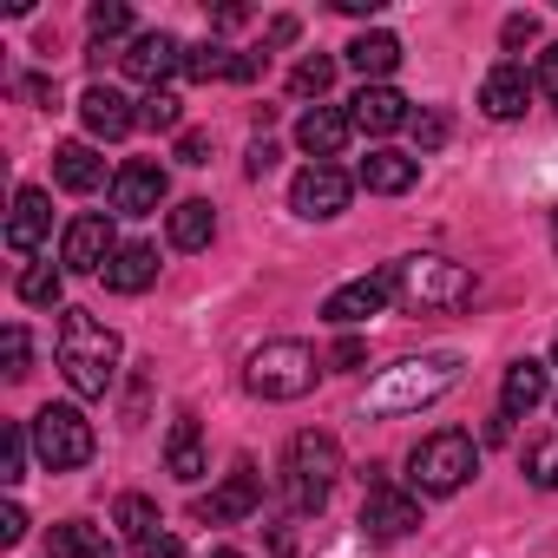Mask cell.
Here are the masks:
<instances>
[{
    "label": "cell",
    "instance_id": "obj_1",
    "mask_svg": "<svg viewBox=\"0 0 558 558\" xmlns=\"http://www.w3.org/2000/svg\"><path fill=\"white\" fill-rule=\"evenodd\" d=\"M460 355L453 349H434V355H408V362H395V368H381L375 381H368V414L375 421H395V414H421V408H434L440 395H453L460 388Z\"/></svg>",
    "mask_w": 558,
    "mask_h": 558
},
{
    "label": "cell",
    "instance_id": "obj_2",
    "mask_svg": "<svg viewBox=\"0 0 558 558\" xmlns=\"http://www.w3.org/2000/svg\"><path fill=\"white\" fill-rule=\"evenodd\" d=\"M53 355H60V375L73 381V395H106L119 381V336L86 316V310H66L60 316V336H53Z\"/></svg>",
    "mask_w": 558,
    "mask_h": 558
},
{
    "label": "cell",
    "instance_id": "obj_3",
    "mask_svg": "<svg viewBox=\"0 0 558 558\" xmlns=\"http://www.w3.org/2000/svg\"><path fill=\"white\" fill-rule=\"evenodd\" d=\"M395 303L414 310V316H440V310H466L473 303V269L453 263V256H401L395 263Z\"/></svg>",
    "mask_w": 558,
    "mask_h": 558
},
{
    "label": "cell",
    "instance_id": "obj_4",
    "mask_svg": "<svg viewBox=\"0 0 558 558\" xmlns=\"http://www.w3.org/2000/svg\"><path fill=\"white\" fill-rule=\"evenodd\" d=\"M316 375H323V355L310 349V342H263L250 362H243V388L256 395V401H303L310 388H316Z\"/></svg>",
    "mask_w": 558,
    "mask_h": 558
},
{
    "label": "cell",
    "instance_id": "obj_5",
    "mask_svg": "<svg viewBox=\"0 0 558 558\" xmlns=\"http://www.w3.org/2000/svg\"><path fill=\"white\" fill-rule=\"evenodd\" d=\"M336 480H342V447H336V434H323V427L296 434L290 453H283V493H290V506H296V512H323Z\"/></svg>",
    "mask_w": 558,
    "mask_h": 558
},
{
    "label": "cell",
    "instance_id": "obj_6",
    "mask_svg": "<svg viewBox=\"0 0 558 558\" xmlns=\"http://www.w3.org/2000/svg\"><path fill=\"white\" fill-rule=\"evenodd\" d=\"M473 473H480V440L460 434V427H440V434H427V440L408 453V480H414V493H427V499L460 493Z\"/></svg>",
    "mask_w": 558,
    "mask_h": 558
},
{
    "label": "cell",
    "instance_id": "obj_7",
    "mask_svg": "<svg viewBox=\"0 0 558 558\" xmlns=\"http://www.w3.org/2000/svg\"><path fill=\"white\" fill-rule=\"evenodd\" d=\"M27 434H34V453H40L47 473H73V466H86V460L99 453L93 421H86L80 408H66V401H47V408L27 421Z\"/></svg>",
    "mask_w": 558,
    "mask_h": 558
},
{
    "label": "cell",
    "instance_id": "obj_8",
    "mask_svg": "<svg viewBox=\"0 0 558 558\" xmlns=\"http://www.w3.org/2000/svg\"><path fill=\"white\" fill-rule=\"evenodd\" d=\"M119 256V230H112V217H73L66 223V236H60V269H73V276H106V263Z\"/></svg>",
    "mask_w": 558,
    "mask_h": 558
},
{
    "label": "cell",
    "instance_id": "obj_9",
    "mask_svg": "<svg viewBox=\"0 0 558 558\" xmlns=\"http://www.w3.org/2000/svg\"><path fill=\"white\" fill-rule=\"evenodd\" d=\"M388 303H395V263H388V269H375V276H355V283H342V290H329L323 316H329L336 329H355V323L381 316Z\"/></svg>",
    "mask_w": 558,
    "mask_h": 558
},
{
    "label": "cell",
    "instance_id": "obj_10",
    "mask_svg": "<svg viewBox=\"0 0 558 558\" xmlns=\"http://www.w3.org/2000/svg\"><path fill=\"white\" fill-rule=\"evenodd\" d=\"M349 197H355V184H349V171H336V165H303V171H296V184H290L296 217H316V223L342 217V210H349Z\"/></svg>",
    "mask_w": 558,
    "mask_h": 558
},
{
    "label": "cell",
    "instance_id": "obj_11",
    "mask_svg": "<svg viewBox=\"0 0 558 558\" xmlns=\"http://www.w3.org/2000/svg\"><path fill=\"white\" fill-rule=\"evenodd\" d=\"M263 506V480H256V466L250 460H236L230 473H223V486H210L191 512L204 519V525H236V519H250Z\"/></svg>",
    "mask_w": 558,
    "mask_h": 558
},
{
    "label": "cell",
    "instance_id": "obj_12",
    "mask_svg": "<svg viewBox=\"0 0 558 558\" xmlns=\"http://www.w3.org/2000/svg\"><path fill=\"white\" fill-rule=\"evenodd\" d=\"M362 532H368L375 545H395V538L421 532V499H414V493H395L388 480L368 486V499H362Z\"/></svg>",
    "mask_w": 558,
    "mask_h": 558
},
{
    "label": "cell",
    "instance_id": "obj_13",
    "mask_svg": "<svg viewBox=\"0 0 558 558\" xmlns=\"http://www.w3.org/2000/svg\"><path fill=\"white\" fill-rule=\"evenodd\" d=\"M184 53H191V47H184L178 34H165V27H158V34H138V40L119 53V66H125L138 86H151V93H158L171 73H184Z\"/></svg>",
    "mask_w": 558,
    "mask_h": 558
},
{
    "label": "cell",
    "instance_id": "obj_14",
    "mask_svg": "<svg viewBox=\"0 0 558 558\" xmlns=\"http://www.w3.org/2000/svg\"><path fill=\"white\" fill-rule=\"evenodd\" d=\"M165 191H171V178H165L158 158H132V165L112 171V210L119 217H151L165 204Z\"/></svg>",
    "mask_w": 558,
    "mask_h": 558
},
{
    "label": "cell",
    "instance_id": "obj_15",
    "mask_svg": "<svg viewBox=\"0 0 558 558\" xmlns=\"http://www.w3.org/2000/svg\"><path fill=\"white\" fill-rule=\"evenodd\" d=\"M47 230H53V197L40 184H21L14 191V210H8V250L14 256H34L47 243Z\"/></svg>",
    "mask_w": 558,
    "mask_h": 558
},
{
    "label": "cell",
    "instance_id": "obj_16",
    "mask_svg": "<svg viewBox=\"0 0 558 558\" xmlns=\"http://www.w3.org/2000/svg\"><path fill=\"white\" fill-rule=\"evenodd\" d=\"M349 132H355V119H349L342 106H310V112L296 119V145H303L316 165H329V158L349 145Z\"/></svg>",
    "mask_w": 558,
    "mask_h": 558
},
{
    "label": "cell",
    "instance_id": "obj_17",
    "mask_svg": "<svg viewBox=\"0 0 558 558\" xmlns=\"http://www.w3.org/2000/svg\"><path fill=\"white\" fill-rule=\"evenodd\" d=\"M532 86H538V80H532L525 66H512V60H506V66H493V73H486V86H480V112L506 125V119H519V112H525Z\"/></svg>",
    "mask_w": 558,
    "mask_h": 558
},
{
    "label": "cell",
    "instance_id": "obj_18",
    "mask_svg": "<svg viewBox=\"0 0 558 558\" xmlns=\"http://www.w3.org/2000/svg\"><path fill=\"white\" fill-rule=\"evenodd\" d=\"M80 119H86L93 138H125V132L138 125V112H132V99H125L119 86H86V93H80Z\"/></svg>",
    "mask_w": 558,
    "mask_h": 558
},
{
    "label": "cell",
    "instance_id": "obj_19",
    "mask_svg": "<svg viewBox=\"0 0 558 558\" xmlns=\"http://www.w3.org/2000/svg\"><path fill=\"white\" fill-rule=\"evenodd\" d=\"M349 119H355V132H401L414 112H408V99L395 93V86H362L355 99H349Z\"/></svg>",
    "mask_w": 558,
    "mask_h": 558
},
{
    "label": "cell",
    "instance_id": "obj_20",
    "mask_svg": "<svg viewBox=\"0 0 558 558\" xmlns=\"http://www.w3.org/2000/svg\"><path fill=\"white\" fill-rule=\"evenodd\" d=\"M151 283H158V250H151V243H119V256L106 263V290L145 296Z\"/></svg>",
    "mask_w": 558,
    "mask_h": 558
},
{
    "label": "cell",
    "instance_id": "obj_21",
    "mask_svg": "<svg viewBox=\"0 0 558 558\" xmlns=\"http://www.w3.org/2000/svg\"><path fill=\"white\" fill-rule=\"evenodd\" d=\"M53 184H60V191H73V197H86V191H99V184H106V158H99L93 145H80V138H73V145H60V151H53Z\"/></svg>",
    "mask_w": 558,
    "mask_h": 558
},
{
    "label": "cell",
    "instance_id": "obj_22",
    "mask_svg": "<svg viewBox=\"0 0 558 558\" xmlns=\"http://www.w3.org/2000/svg\"><path fill=\"white\" fill-rule=\"evenodd\" d=\"M414 178H421V158L414 151H368L362 158V184L375 197H401V191H414Z\"/></svg>",
    "mask_w": 558,
    "mask_h": 558
},
{
    "label": "cell",
    "instance_id": "obj_23",
    "mask_svg": "<svg viewBox=\"0 0 558 558\" xmlns=\"http://www.w3.org/2000/svg\"><path fill=\"white\" fill-rule=\"evenodd\" d=\"M545 388H551V381H545V362H532V355H525V362H512V368H506V381H499V414H506V421L532 414V408L545 401Z\"/></svg>",
    "mask_w": 558,
    "mask_h": 558
},
{
    "label": "cell",
    "instance_id": "obj_24",
    "mask_svg": "<svg viewBox=\"0 0 558 558\" xmlns=\"http://www.w3.org/2000/svg\"><path fill=\"white\" fill-rule=\"evenodd\" d=\"M256 53H230V47H217V40H204V47H191L184 53V73L191 80H256Z\"/></svg>",
    "mask_w": 558,
    "mask_h": 558
},
{
    "label": "cell",
    "instance_id": "obj_25",
    "mask_svg": "<svg viewBox=\"0 0 558 558\" xmlns=\"http://www.w3.org/2000/svg\"><path fill=\"white\" fill-rule=\"evenodd\" d=\"M47 558H112V538L93 519H60L47 532Z\"/></svg>",
    "mask_w": 558,
    "mask_h": 558
},
{
    "label": "cell",
    "instance_id": "obj_26",
    "mask_svg": "<svg viewBox=\"0 0 558 558\" xmlns=\"http://www.w3.org/2000/svg\"><path fill=\"white\" fill-rule=\"evenodd\" d=\"M349 66H355L368 86H388V73L401 66V40H395V34H355V40H349Z\"/></svg>",
    "mask_w": 558,
    "mask_h": 558
},
{
    "label": "cell",
    "instance_id": "obj_27",
    "mask_svg": "<svg viewBox=\"0 0 558 558\" xmlns=\"http://www.w3.org/2000/svg\"><path fill=\"white\" fill-rule=\"evenodd\" d=\"M165 466H171V480H204V440H197V414H178L171 421V440H165Z\"/></svg>",
    "mask_w": 558,
    "mask_h": 558
},
{
    "label": "cell",
    "instance_id": "obj_28",
    "mask_svg": "<svg viewBox=\"0 0 558 558\" xmlns=\"http://www.w3.org/2000/svg\"><path fill=\"white\" fill-rule=\"evenodd\" d=\"M171 250H204L210 236H217V210L204 204V197H184V204H171Z\"/></svg>",
    "mask_w": 558,
    "mask_h": 558
},
{
    "label": "cell",
    "instance_id": "obj_29",
    "mask_svg": "<svg viewBox=\"0 0 558 558\" xmlns=\"http://www.w3.org/2000/svg\"><path fill=\"white\" fill-rule=\"evenodd\" d=\"M112 525L138 545V538H151V532H165V519H158V499H145V493H119V506H112Z\"/></svg>",
    "mask_w": 558,
    "mask_h": 558
},
{
    "label": "cell",
    "instance_id": "obj_30",
    "mask_svg": "<svg viewBox=\"0 0 558 558\" xmlns=\"http://www.w3.org/2000/svg\"><path fill=\"white\" fill-rule=\"evenodd\" d=\"M60 290H66V269H53V263H27V269H21V283H14V296L34 303V310H53Z\"/></svg>",
    "mask_w": 558,
    "mask_h": 558
},
{
    "label": "cell",
    "instance_id": "obj_31",
    "mask_svg": "<svg viewBox=\"0 0 558 558\" xmlns=\"http://www.w3.org/2000/svg\"><path fill=\"white\" fill-rule=\"evenodd\" d=\"M329 86H336V60H329V53H310V60L290 73V93H296V99H323Z\"/></svg>",
    "mask_w": 558,
    "mask_h": 558
},
{
    "label": "cell",
    "instance_id": "obj_32",
    "mask_svg": "<svg viewBox=\"0 0 558 558\" xmlns=\"http://www.w3.org/2000/svg\"><path fill=\"white\" fill-rule=\"evenodd\" d=\"M138 125H151V132H178V125H184V99H178L171 86L145 93V112H138Z\"/></svg>",
    "mask_w": 558,
    "mask_h": 558
},
{
    "label": "cell",
    "instance_id": "obj_33",
    "mask_svg": "<svg viewBox=\"0 0 558 558\" xmlns=\"http://www.w3.org/2000/svg\"><path fill=\"white\" fill-rule=\"evenodd\" d=\"M408 132H414V151L427 158V151H440V145H447V132H453V119H447L440 106H421V112L408 119Z\"/></svg>",
    "mask_w": 558,
    "mask_h": 558
},
{
    "label": "cell",
    "instance_id": "obj_34",
    "mask_svg": "<svg viewBox=\"0 0 558 558\" xmlns=\"http://www.w3.org/2000/svg\"><path fill=\"white\" fill-rule=\"evenodd\" d=\"M525 480H532L538 493H558V434L525 447Z\"/></svg>",
    "mask_w": 558,
    "mask_h": 558
},
{
    "label": "cell",
    "instance_id": "obj_35",
    "mask_svg": "<svg viewBox=\"0 0 558 558\" xmlns=\"http://www.w3.org/2000/svg\"><path fill=\"white\" fill-rule=\"evenodd\" d=\"M27 447H34L27 427H8V434H0V480H8V486L27 480Z\"/></svg>",
    "mask_w": 558,
    "mask_h": 558
},
{
    "label": "cell",
    "instance_id": "obj_36",
    "mask_svg": "<svg viewBox=\"0 0 558 558\" xmlns=\"http://www.w3.org/2000/svg\"><path fill=\"white\" fill-rule=\"evenodd\" d=\"M93 34H99V47L106 40H125L132 34V8H125V0H99V8H93ZM138 40V34H132Z\"/></svg>",
    "mask_w": 558,
    "mask_h": 558
},
{
    "label": "cell",
    "instance_id": "obj_37",
    "mask_svg": "<svg viewBox=\"0 0 558 558\" xmlns=\"http://www.w3.org/2000/svg\"><path fill=\"white\" fill-rule=\"evenodd\" d=\"M0 355H8V381H27V375H34V368H27L34 349H27V329H21V323H8V336H0Z\"/></svg>",
    "mask_w": 558,
    "mask_h": 558
},
{
    "label": "cell",
    "instance_id": "obj_38",
    "mask_svg": "<svg viewBox=\"0 0 558 558\" xmlns=\"http://www.w3.org/2000/svg\"><path fill=\"white\" fill-rule=\"evenodd\" d=\"M132 558H184V545H178V532H151L132 545Z\"/></svg>",
    "mask_w": 558,
    "mask_h": 558
},
{
    "label": "cell",
    "instance_id": "obj_39",
    "mask_svg": "<svg viewBox=\"0 0 558 558\" xmlns=\"http://www.w3.org/2000/svg\"><path fill=\"white\" fill-rule=\"evenodd\" d=\"M178 165H210V132H178Z\"/></svg>",
    "mask_w": 558,
    "mask_h": 558
},
{
    "label": "cell",
    "instance_id": "obj_40",
    "mask_svg": "<svg viewBox=\"0 0 558 558\" xmlns=\"http://www.w3.org/2000/svg\"><path fill=\"white\" fill-rule=\"evenodd\" d=\"M532 80H538V86H545V93L558 99V40H551V47L538 53V73H532Z\"/></svg>",
    "mask_w": 558,
    "mask_h": 558
},
{
    "label": "cell",
    "instance_id": "obj_41",
    "mask_svg": "<svg viewBox=\"0 0 558 558\" xmlns=\"http://www.w3.org/2000/svg\"><path fill=\"white\" fill-rule=\"evenodd\" d=\"M21 538H27V512L8 506V512H0V545H21Z\"/></svg>",
    "mask_w": 558,
    "mask_h": 558
},
{
    "label": "cell",
    "instance_id": "obj_42",
    "mask_svg": "<svg viewBox=\"0 0 558 558\" xmlns=\"http://www.w3.org/2000/svg\"><path fill=\"white\" fill-rule=\"evenodd\" d=\"M329 362H336V368H362V362H368V349H362V342H355V336H342V342H336V355H329Z\"/></svg>",
    "mask_w": 558,
    "mask_h": 558
},
{
    "label": "cell",
    "instance_id": "obj_43",
    "mask_svg": "<svg viewBox=\"0 0 558 558\" xmlns=\"http://www.w3.org/2000/svg\"><path fill=\"white\" fill-rule=\"evenodd\" d=\"M532 34H538V21H532V14H512V21H506V47H525Z\"/></svg>",
    "mask_w": 558,
    "mask_h": 558
},
{
    "label": "cell",
    "instance_id": "obj_44",
    "mask_svg": "<svg viewBox=\"0 0 558 558\" xmlns=\"http://www.w3.org/2000/svg\"><path fill=\"white\" fill-rule=\"evenodd\" d=\"M263 171H276V145H269V138L250 145V178H263Z\"/></svg>",
    "mask_w": 558,
    "mask_h": 558
},
{
    "label": "cell",
    "instance_id": "obj_45",
    "mask_svg": "<svg viewBox=\"0 0 558 558\" xmlns=\"http://www.w3.org/2000/svg\"><path fill=\"white\" fill-rule=\"evenodd\" d=\"M21 93H27V99H40V106H53V80H40V73H27V80H21Z\"/></svg>",
    "mask_w": 558,
    "mask_h": 558
},
{
    "label": "cell",
    "instance_id": "obj_46",
    "mask_svg": "<svg viewBox=\"0 0 558 558\" xmlns=\"http://www.w3.org/2000/svg\"><path fill=\"white\" fill-rule=\"evenodd\" d=\"M290 40H296V21L276 14V21H269V47H290Z\"/></svg>",
    "mask_w": 558,
    "mask_h": 558
},
{
    "label": "cell",
    "instance_id": "obj_47",
    "mask_svg": "<svg viewBox=\"0 0 558 558\" xmlns=\"http://www.w3.org/2000/svg\"><path fill=\"white\" fill-rule=\"evenodd\" d=\"M269 551H276V558H290V551H296V538H290V525H269Z\"/></svg>",
    "mask_w": 558,
    "mask_h": 558
},
{
    "label": "cell",
    "instance_id": "obj_48",
    "mask_svg": "<svg viewBox=\"0 0 558 558\" xmlns=\"http://www.w3.org/2000/svg\"><path fill=\"white\" fill-rule=\"evenodd\" d=\"M210 558H243V551H230V545H223V551H210Z\"/></svg>",
    "mask_w": 558,
    "mask_h": 558
},
{
    "label": "cell",
    "instance_id": "obj_49",
    "mask_svg": "<svg viewBox=\"0 0 558 558\" xmlns=\"http://www.w3.org/2000/svg\"><path fill=\"white\" fill-rule=\"evenodd\" d=\"M551 355H558V342H551Z\"/></svg>",
    "mask_w": 558,
    "mask_h": 558
},
{
    "label": "cell",
    "instance_id": "obj_50",
    "mask_svg": "<svg viewBox=\"0 0 558 558\" xmlns=\"http://www.w3.org/2000/svg\"><path fill=\"white\" fill-rule=\"evenodd\" d=\"M551 401H558V395H551Z\"/></svg>",
    "mask_w": 558,
    "mask_h": 558
}]
</instances>
